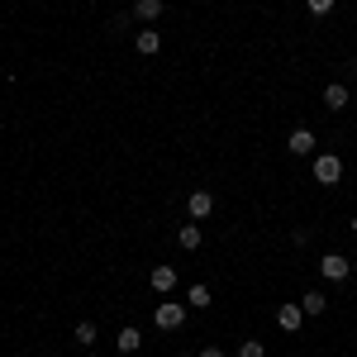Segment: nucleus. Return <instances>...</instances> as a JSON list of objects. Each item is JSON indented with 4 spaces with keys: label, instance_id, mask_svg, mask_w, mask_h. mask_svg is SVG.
Instances as JSON below:
<instances>
[{
    "label": "nucleus",
    "instance_id": "nucleus-1",
    "mask_svg": "<svg viewBox=\"0 0 357 357\" xmlns=\"http://www.w3.org/2000/svg\"><path fill=\"white\" fill-rule=\"evenodd\" d=\"M314 181H319V186H338V181H343V158L314 153Z\"/></svg>",
    "mask_w": 357,
    "mask_h": 357
},
{
    "label": "nucleus",
    "instance_id": "nucleus-2",
    "mask_svg": "<svg viewBox=\"0 0 357 357\" xmlns=\"http://www.w3.org/2000/svg\"><path fill=\"white\" fill-rule=\"evenodd\" d=\"M153 324H158V329H181V324H186V305L162 301L158 310H153Z\"/></svg>",
    "mask_w": 357,
    "mask_h": 357
},
{
    "label": "nucleus",
    "instance_id": "nucleus-3",
    "mask_svg": "<svg viewBox=\"0 0 357 357\" xmlns=\"http://www.w3.org/2000/svg\"><path fill=\"white\" fill-rule=\"evenodd\" d=\"M319 272H324V281H348L353 262H348L343 252H324V257H319Z\"/></svg>",
    "mask_w": 357,
    "mask_h": 357
},
{
    "label": "nucleus",
    "instance_id": "nucleus-4",
    "mask_svg": "<svg viewBox=\"0 0 357 357\" xmlns=\"http://www.w3.org/2000/svg\"><path fill=\"white\" fill-rule=\"evenodd\" d=\"M286 148H291L296 158H314V148H319V138L310 134V129H291V138H286Z\"/></svg>",
    "mask_w": 357,
    "mask_h": 357
},
{
    "label": "nucleus",
    "instance_id": "nucleus-5",
    "mask_svg": "<svg viewBox=\"0 0 357 357\" xmlns=\"http://www.w3.org/2000/svg\"><path fill=\"white\" fill-rule=\"evenodd\" d=\"M186 215H191V220H210V215H215V195H210V191H191Z\"/></svg>",
    "mask_w": 357,
    "mask_h": 357
},
{
    "label": "nucleus",
    "instance_id": "nucleus-6",
    "mask_svg": "<svg viewBox=\"0 0 357 357\" xmlns=\"http://www.w3.org/2000/svg\"><path fill=\"white\" fill-rule=\"evenodd\" d=\"M348 100H353V91H348V86L343 82H333V86H324V110H348Z\"/></svg>",
    "mask_w": 357,
    "mask_h": 357
},
{
    "label": "nucleus",
    "instance_id": "nucleus-7",
    "mask_svg": "<svg viewBox=\"0 0 357 357\" xmlns=\"http://www.w3.org/2000/svg\"><path fill=\"white\" fill-rule=\"evenodd\" d=\"M276 324H281L286 333H301V324H305V310H301V305H281V310H276Z\"/></svg>",
    "mask_w": 357,
    "mask_h": 357
},
{
    "label": "nucleus",
    "instance_id": "nucleus-8",
    "mask_svg": "<svg viewBox=\"0 0 357 357\" xmlns=\"http://www.w3.org/2000/svg\"><path fill=\"white\" fill-rule=\"evenodd\" d=\"M148 281H153V291H162V296H172V291H176V267H153V276H148Z\"/></svg>",
    "mask_w": 357,
    "mask_h": 357
},
{
    "label": "nucleus",
    "instance_id": "nucleus-9",
    "mask_svg": "<svg viewBox=\"0 0 357 357\" xmlns=\"http://www.w3.org/2000/svg\"><path fill=\"white\" fill-rule=\"evenodd\" d=\"M134 48H138V53H143V57H153V53H158V48H162V33H158V29H138Z\"/></svg>",
    "mask_w": 357,
    "mask_h": 357
},
{
    "label": "nucleus",
    "instance_id": "nucleus-10",
    "mask_svg": "<svg viewBox=\"0 0 357 357\" xmlns=\"http://www.w3.org/2000/svg\"><path fill=\"white\" fill-rule=\"evenodd\" d=\"M114 343H119V353L129 357V353H138V348H143V333H138L134 324H124V329H119V338H114Z\"/></svg>",
    "mask_w": 357,
    "mask_h": 357
},
{
    "label": "nucleus",
    "instance_id": "nucleus-11",
    "mask_svg": "<svg viewBox=\"0 0 357 357\" xmlns=\"http://www.w3.org/2000/svg\"><path fill=\"white\" fill-rule=\"evenodd\" d=\"M200 238H205V234H200V224H181V229H176V243L186 248V252H195V248H200Z\"/></svg>",
    "mask_w": 357,
    "mask_h": 357
},
{
    "label": "nucleus",
    "instance_id": "nucleus-12",
    "mask_svg": "<svg viewBox=\"0 0 357 357\" xmlns=\"http://www.w3.org/2000/svg\"><path fill=\"white\" fill-rule=\"evenodd\" d=\"M162 10H167V0H134L138 20H162Z\"/></svg>",
    "mask_w": 357,
    "mask_h": 357
},
{
    "label": "nucleus",
    "instance_id": "nucleus-13",
    "mask_svg": "<svg viewBox=\"0 0 357 357\" xmlns=\"http://www.w3.org/2000/svg\"><path fill=\"white\" fill-rule=\"evenodd\" d=\"M72 338H77V343H82V348H96V338H100V329H96V324H91V319H82V324H77V329H72Z\"/></svg>",
    "mask_w": 357,
    "mask_h": 357
},
{
    "label": "nucleus",
    "instance_id": "nucleus-14",
    "mask_svg": "<svg viewBox=\"0 0 357 357\" xmlns=\"http://www.w3.org/2000/svg\"><path fill=\"white\" fill-rule=\"evenodd\" d=\"M301 310H305V314H324V310H329V296L310 291V296H301Z\"/></svg>",
    "mask_w": 357,
    "mask_h": 357
},
{
    "label": "nucleus",
    "instance_id": "nucleus-15",
    "mask_svg": "<svg viewBox=\"0 0 357 357\" xmlns=\"http://www.w3.org/2000/svg\"><path fill=\"white\" fill-rule=\"evenodd\" d=\"M210 301H215V296H210L205 286H191V291H186V305H191V310H205Z\"/></svg>",
    "mask_w": 357,
    "mask_h": 357
},
{
    "label": "nucleus",
    "instance_id": "nucleus-16",
    "mask_svg": "<svg viewBox=\"0 0 357 357\" xmlns=\"http://www.w3.org/2000/svg\"><path fill=\"white\" fill-rule=\"evenodd\" d=\"M238 357H267V348H262L257 338H243V343H238Z\"/></svg>",
    "mask_w": 357,
    "mask_h": 357
},
{
    "label": "nucleus",
    "instance_id": "nucleus-17",
    "mask_svg": "<svg viewBox=\"0 0 357 357\" xmlns=\"http://www.w3.org/2000/svg\"><path fill=\"white\" fill-rule=\"evenodd\" d=\"M305 5H310V15H333L338 0H305Z\"/></svg>",
    "mask_w": 357,
    "mask_h": 357
},
{
    "label": "nucleus",
    "instance_id": "nucleus-18",
    "mask_svg": "<svg viewBox=\"0 0 357 357\" xmlns=\"http://www.w3.org/2000/svg\"><path fill=\"white\" fill-rule=\"evenodd\" d=\"M200 357H224V353H220V348H205V353H200Z\"/></svg>",
    "mask_w": 357,
    "mask_h": 357
},
{
    "label": "nucleus",
    "instance_id": "nucleus-19",
    "mask_svg": "<svg viewBox=\"0 0 357 357\" xmlns=\"http://www.w3.org/2000/svg\"><path fill=\"white\" fill-rule=\"evenodd\" d=\"M348 229H353V234H357V220H348Z\"/></svg>",
    "mask_w": 357,
    "mask_h": 357
},
{
    "label": "nucleus",
    "instance_id": "nucleus-20",
    "mask_svg": "<svg viewBox=\"0 0 357 357\" xmlns=\"http://www.w3.org/2000/svg\"><path fill=\"white\" fill-rule=\"evenodd\" d=\"M86 357H91V353H86Z\"/></svg>",
    "mask_w": 357,
    "mask_h": 357
}]
</instances>
